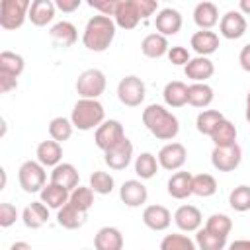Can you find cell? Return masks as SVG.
Segmentation results:
<instances>
[{
    "label": "cell",
    "mask_w": 250,
    "mask_h": 250,
    "mask_svg": "<svg viewBox=\"0 0 250 250\" xmlns=\"http://www.w3.org/2000/svg\"><path fill=\"white\" fill-rule=\"evenodd\" d=\"M115 29L117 23L111 16H94L88 20L84 33H82V43L88 51L94 53H104L105 49H109V45L115 39Z\"/></svg>",
    "instance_id": "obj_1"
},
{
    "label": "cell",
    "mask_w": 250,
    "mask_h": 250,
    "mask_svg": "<svg viewBox=\"0 0 250 250\" xmlns=\"http://www.w3.org/2000/svg\"><path fill=\"white\" fill-rule=\"evenodd\" d=\"M143 123L158 141H172L180 133L178 117L160 104H150L143 109Z\"/></svg>",
    "instance_id": "obj_2"
},
{
    "label": "cell",
    "mask_w": 250,
    "mask_h": 250,
    "mask_svg": "<svg viewBox=\"0 0 250 250\" xmlns=\"http://www.w3.org/2000/svg\"><path fill=\"white\" fill-rule=\"evenodd\" d=\"M70 121L78 131H90L105 121V109L98 98H80L72 107Z\"/></svg>",
    "instance_id": "obj_3"
},
{
    "label": "cell",
    "mask_w": 250,
    "mask_h": 250,
    "mask_svg": "<svg viewBox=\"0 0 250 250\" xmlns=\"http://www.w3.org/2000/svg\"><path fill=\"white\" fill-rule=\"evenodd\" d=\"M31 0H0V25L6 31L20 29L29 16Z\"/></svg>",
    "instance_id": "obj_4"
},
{
    "label": "cell",
    "mask_w": 250,
    "mask_h": 250,
    "mask_svg": "<svg viewBox=\"0 0 250 250\" xmlns=\"http://www.w3.org/2000/svg\"><path fill=\"white\" fill-rule=\"evenodd\" d=\"M18 180L25 193H39L47 182L45 166L39 160H25L18 170Z\"/></svg>",
    "instance_id": "obj_5"
},
{
    "label": "cell",
    "mask_w": 250,
    "mask_h": 250,
    "mask_svg": "<svg viewBox=\"0 0 250 250\" xmlns=\"http://www.w3.org/2000/svg\"><path fill=\"white\" fill-rule=\"evenodd\" d=\"M145 96H146V86L145 82L135 76V74H129L125 78L119 80L117 84V98L123 105L127 107H137L145 102Z\"/></svg>",
    "instance_id": "obj_6"
},
{
    "label": "cell",
    "mask_w": 250,
    "mask_h": 250,
    "mask_svg": "<svg viewBox=\"0 0 250 250\" xmlns=\"http://www.w3.org/2000/svg\"><path fill=\"white\" fill-rule=\"evenodd\" d=\"M105 90V74L98 68H88L76 78V92L80 98H100Z\"/></svg>",
    "instance_id": "obj_7"
},
{
    "label": "cell",
    "mask_w": 250,
    "mask_h": 250,
    "mask_svg": "<svg viewBox=\"0 0 250 250\" xmlns=\"http://www.w3.org/2000/svg\"><path fill=\"white\" fill-rule=\"evenodd\" d=\"M242 160V148L234 145H225V146H215L211 152V164L219 172H232L238 168Z\"/></svg>",
    "instance_id": "obj_8"
},
{
    "label": "cell",
    "mask_w": 250,
    "mask_h": 250,
    "mask_svg": "<svg viewBox=\"0 0 250 250\" xmlns=\"http://www.w3.org/2000/svg\"><path fill=\"white\" fill-rule=\"evenodd\" d=\"M121 139H125V131H123V125H121L117 119L102 121V123L96 127L94 141H96V146H98L100 150L111 148V146L117 145Z\"/></svg>",
    "instance_id": "obj_9"
},
{
    "label": "cell",
    "mask_w": 250,
    "mask_h": 250,
    "mask_svg": "<svg viewBox=\"0 0 250 250\" xmlns=\"http://www.w3.org/2000/svg\"><path fill=\"white\" fill-rule=\"evenodd\" d=\"M131 158H133V143L127 137L121 139L111 148L104 150V162L111 170H125L131 164Z\"/></svg>",
    "instance_id": "obj_10"
},
{
    "label": "cell",
    "mask_w": 250,
    "mask_h": 250,
    "mask_svg": "<svg viewBox=\"0 0 250 250\" xmlns=\"http://www.w3.org/2000/svg\"><path fill=\"white\" fill-rule=\"evenodd\" d=\"M156 158H158L160 168H164L168 172H174V170H180L186 164L188 150H186V146L182 143H168L158 150Z\"/></svg>",
    "instance_id": "obj_11"
},
{
    "label": "cell",
    "mask_w": 250,
    "mask_h": 250,
    "mask_svg": "<svg viewBox=\"0 0 250 250\" xmlns=\"http://www.w3.org/2000/svg\"><path fill=\"white\" fill-rule=\"evenodd\" d=\"M246 18L242 12L236 10H229L225 16H221L219 20V31L225 39H240L246 33Z\"/></svg>",
    "instance_id": "obj_12"
},
{
    "label": "cell",
    "mask_w": 250,
    "mask_h": 250,
    "mask_svg": "<svg viewBox=\"0 0 250 250\" xmlns=\"http://www.w3.org/2000/svg\"><path fill=\"white\" fill-rule=\"evenodd\" d=\"M119 199L127 207H141L148 199V191L141 180H127L119 188Z\"/></svg>",
    "instance_id": "obj_13"
},
{
    "label": "cell",
    "mask_w": 250,
    "mask_h": 250,
    "mask_svg": "<svg viewBox=\"0 0 250 250\" xmlns=\"http://www.w3.org/2000/svg\"><path fill=\"white\" fill-rule=\"evenodd\" d=\"M174 223L180 230L184 232H193L201 227L203 223V217H201V211L193 205H180L174 213Z\"/></svg>",
    "instance_id": "obj_14"
},
{
    "label": "cell",
    "mask_w": 250,
    "mask_h": 250,
    "mask_svg": "<svg viewBox=\"0 0 250 250\" xmlns=\"http://www.w3.org/2000/svg\"><path fill=\"white\" fill-rule=\"evenodd\" d=\"M182 14L174 8H164L156 14L154 18V25H156V31L162 33V35H176L180 29H182Z\"/></svg>",
    "instance_id": "obj_15"
},
{
    "label": "cell",
    "mask_w": 250,
    "mask_h": 250,
    "mask_svg": "<svg viewBox=\"0 0 250 250\" xmlns=\"http://www.w3.org/2000/svg\"><path fill=\"white\" fill-rule=\"evenodd\" d=\"M215 72V64L211 59L197 55L195 59H189V62L184 66V74L193 82H205Z\"/></svg>",
    "instance_id": "obj_16"
},
{
    "label": "cell",
    "mask_w": 250,
    "mask_h": 250,
    "mask_svg": "<svg viewBox=\"0 0 250 250\" xmlns=\"http://www.w3.org/2000/svg\"><path fill=\"white\" fill-rule=\"evenodd\" d=\"M168 193L174 199H186L193 195V176L186 170L172 174V178L168 180Z\"/></svg>",
    "instance_id": "obj_17"
},
{
    "label": "cell",
    "mask_w": 250,
    "mask_h": 250,
    "mask_svg": "<svg viewBox=\"0 0 250 250\" xmlns=\"http://www.w3.org/2000/svg\"><path fill=\"white\" fill-rule=\"evenodd\" d=\"M143 223L150 230H166L172 223V215L164 205H148L143 211Z\"/></svg>",
    "instance_id": "obj_18"
},
{
    "label": "cell",
    "mask_w": 250,
    "mask_h": 250,
    "mask_svg": "<svg viewBox=\"0 0 250 250\" xmlns=\"http://www.w3.org/2000/svg\"><path fill=\"white\" fill-rule=\"evenodd\" d=\"M55 12H57L55 0H33V2H31V8H29L27 20H29L33 25L43 27V25H47V23L53 21Z\"/></svg>",
    "instance_id": "obj_19"
},
{
    "label": "cell",
    "mask_w": 250,
    "mask_h": 250,
    "mask_svg": "<svg viewBox=\"0 0 250 250\" xmlns=\"http://www.w3.org/2000/svg\"><path fill=\"white\" fill-rule=\"evenodd\" d=\"M39 197H41V201H43L49 209H57V211H59V209L68 201L70 189H66L64 186H59V184H55V182H49V184H45L43 189L39 191Z\"/></svg>",
    "instance_id": "obj_20"
},
{
    "label": "cell",
    "mask_w": 250,
    "mask_h": 250,
    "mask_svg": "<svg viewBox=\"0 0 250 250\" xmlns=\"http://www.w3.org/2000/svg\"><path fill=\"white\" fill-rule=\"evenodd\" d=\"M86 217H88V211H82V209H78V207H74L72 203L66 201L57 213V223L62 229L74 230V229H80L86 223Z\"/></svg>",
    "instance_id": "obj_21"
},
{
    "label": "cell",
    "mask_w": 250,
    "mask_h": 250,
    "mask_svg": "<svg viewBox=\"0 0 250 250\" xmlns=\"http://www.w3.org/2000/svg\"><path fill=\"white\" fill-rule=\"evenodd\" d=\"M49 219V207L39 199V201H33L29 205H25V209L21 211V221L27 229H41Z\"/></svg>",
    "instance_id": "obj_22"
},
{
    "label": "cell",
    "mask_w": 250,
    "mask_h": 250,
    "mask_svg": "<svg viewBox=\"0 0 250 250\" xmlns=\"http://www.w3.org/2000/svg\"><path fill=\"white\" fill-rule=\"evenodd\" d=\"M191 47L197 55L209 57L219 49V35L211 29H199L191 35Z\"/></svg>",
    "instance_id": "obj_23"
},
{
    "label": "cell",
    "mask_w": 250,
    "mask_h": 250,
    "mask_svg": "<svg viewBox=\"0 0 250 250\" xmlns=\"http://www.w3.org/2000/svg\"><path fill=\"white\" fill-rule=\"evenodd\" d=\"M96 250H121L123 248V234L115 227H102L94 236Z\"/></svg>",
    "instance_id": "obj_24"
},
{
    "label": "cell",
    "mask_w": 250,
    "mask_h": 250,
    "mask_svg": "<svg viewBox=\"0 0 250 250\" xmlns=\"http://www.w3.org/2000/svg\"><path fill=\"white\" fill-rule=\"evenodd\" d=\"M193 21L199 29H211L219 23V10L213 2L205 0L193 8Z\"/></svg>",
    "instance_id": "obj_25"
},
{
    "label": "cell",
    "mask_w": 250,
    "mask_h": 250,
    "mask_svg": "<svg viewBox=\"0 0 250 250\" xmlns=\"http://www.w3.org/2000/svg\"><path fill=\"white\" fill-rule=\"evenodd\" d=\"M51 182L59 184V186H64L66 189H74L80 182V176H78V170L70 164V162H59L57 166H53V172H51Z\"/></svg>",
    "instance_id": "obj_26"
},
{
    "label": "cell",
    "mask_w": 250,
    "mask_h": 250,
    "mask_svg": "<svg viewBox=\"0 0 250 250\" xmlns=\"http://www.w3.org/2000/svg\"><path fill=\"white\" fill-rule=\"evenodd\" d=\"M168 49H170V45H168L166 35H162L158 31L156 33H148L141 41V51L148 59H160V57H164L168 53Z\"/></svg>",
    "instance_id": "obj_27"
},
{
    "label": "cell",
    "mask_w": 250,
    "mask_h": 250,
    "mask_svg": "<svg viewBox=\"0 0 250 250\" xmlns=\"http://www.w3.org/2000/svg\"><path fill=\"white\" fill-rule=\"evenodd\" d=\"M49 35H51L53 43L59 47H70L78 39V31H76L74 23H70V21H57L49 29Z\"/></svg>",
    "instance_id": "obj_28"
},
{
    "label": "cell",
    "mask_w": 250,
    "mask_h": 250,
    "mask_svg": "<svg viewBox=\"0 0 250 250\" xmlns=\"http://www.w3.org/2000/svg\"><path fill=\"white\" fill-rule=\"evenodd\" d=\"M162 98L168 107H184L188 104V84L180 80L168 82L162 90Z\"/></svg>",
    "instance_id": "obj_29"
},
{
    "label": "cell",
    "mask_w": 250,
    "mask_h": 250,
    "mask_svg": "<svg viewBox=\"0 0 250 250\" xmlns=\"http://www.w3.org/2000/svg\"><path fill=\"white\" fill-rule=\"evenodd\" d=\"M37 160L47 168V166H57L62 158V146L59 141L51 139V141H41L37 145Z\"/></svg>",
    "instance_id": "obj_30"
},
{
    "label": "cell",
    "mask_w": 250,
    "mask_h": 250,
    "mask_svg": "<svg viewBox=\"0 0 250 250\" xmlns=\"http://www.w3.org/2000/svg\"><path fill=\"white\" fill-rule=\"evenodd\" d=\"M213 88L205 82H193L188 86V104L193 107H207L213 102Z\"/></svg>",
    "instance_id": "obj_31"
},
{
    "label": "cell",
    "mask_w": 250,
    "mask_h": 250,
    "mask_svg": "<svg viewBox=\"0 0 250 250\" xmlns=\"http://www.w3.org/2000/svg\"><path fill=\"white\" fill-rule=\"evenodd\" d=\"M113 20H115L117 27H121V29H133V27L139 25L141 16L137 14V10L133 8V4L129 0H121V4L117 6V10L113 14Z\"/></svg>",
    "instance_id": "obj_32"
},
{
    "label": "cell",
    "mask_w": 250,
    "mask_h": 250,
    "mask_svg": "<svg viewBox=\"0 0 250 250\" xmlns=\"http://www.w3.org/2000/svg\"><path fill=\"white\" fill-rule=\"evenodd\" d=\"M236 135L238 133H236L234 123L229 121V119H221L219 125L215 127V131L209 137H211L215 146H225V145H234L236 143Z\"/></svg>",
    "instance_id": "obj_33"
},
{
    "label": "cell",
    "mask_w": 250,
    "mask_h": 250,
    "mask_svg": "<svg viewBox=\"0 0 250 250\" xmlns=\"http://www.w3.org/2000/svg\"><path fill=\"white\" fill-rule=\"evenodd\" d=\"M197 234H195V244H197V248H201V250H223L225 246H227V236H221V234H215V232H211L209 229H197L195 230Z\"/></svg>",
    "instance_id": "obj_34"
},
{
    "label": "cell",
    "mask_w": 250,
    "mask_h": 250,
    "mask_svg": "<svg viewBox=\"0 0 250 250\" xmlns=\"http://www.w3.org/2000/svg\"><path fill=\"white\" fill-rule=\"evenodd\" d=\"M158 158L150 152H141L137 158H135V174L141 178V180H150L154 178V174L158 172Z\"/></svg>",
    "instance_id": "obj_35"
},
{
    "label": "cell",
    "mask_w": 250,
    "mask_h": 250,
    "mask_svg": "<svg viewBox=\"0 0 250 250\" xmlns=\"http://www.w3.org/2000/svg\"><path fill=\"white\" fill-rule=\"evenodd\" d=\"M25 68V61L21 55L12 53V51H2L0 53V72L12 74V76H20Z\"/></svg>",
    "instance_id": "obj_36"
},
{
    "label": "cell",
    "mask_w": 250,
    "mask_h": 250,
    "mask_svg": "<svg viewBox=\"0 0 250 250\" xmlns=\"http://www.w3.org/2000/svg\"><path fill=\"white\" fill-rule=\"evenodd\" d=\"M221 119H225V115L219 109H203L197 115V119H195V127H197V131L201 135H207L209 137L215 131V127L219 125Z\"/></svg>",
    "instance_id": "obj_37"
},
{
    "label": "cell",
    "mask_w": 250,
    "mask_h": 250,
    "mask_svg": "<svg viewBox=\"0 0 250 250\" xmlns=\"http://www.w3.org/2000/svg\"><path fill=\"white\" fill-rule=\"evenodd\" d=\"M72 129H74V125L66 117H55L49 123V135H51V139H55L59 143L68 141L72 137Z\"/></svg>",
    "instance_id": "obj_38"
},
{
    "label": "cell",
    "mask_w": 250,
    "mask_h": 250,
    "mask_svg": "<svg viewBox=\"0 0 250 250\" xmlns=\"http://www.w3.org/2000/svg\"><path fill=\"white\" fill-rule=\"evenodd\" d=\"M217 191V180L211 174H197L193 176V195L197 197H211Z\"/></svg>",
    "instance_id": "obj_39"
},
{
    "label": "cell",
    "mask_w": 250,
    "mask_h": 250,
    "mask_svg": "<svg viewBox=\"0 0 250 250\" xmlns=\"http://www.w3.org/2000/svg\"><path fill=\"white\" fill-rule=\"evenodd\" d=\"M94 189L88 186V188H82V186H76L72 191H70V197H68V203H72L74 207L82 209V211H88L92 205H94Z\"/></svg>",
    "instance_id": "obj_40"
},
{
    "label": "cell",
    "mask_w": 250,
    "mask_h": 250,
    "mask_svg": "<svg viewBox=\"0 0 250 250\" xmlns=\"http://www.w3.org/2000/svg\"><path fill=\"white\" fill-rule=\"evenodd\" d=\"M229 205L238 211L244 213L250 209V186H238L229 193Z\"/></svg>",
    "instance_id": "obj_41"
},
{
    "label": "cell",
    "mask_w": 250,
    "mask_h": 250,
    "mask_svg": "<svg viewBox=\"0 0 250 250\" xmlns=\"http://www.w3.org/2000/svg\"><path fill=\"white\" fill-rule=\"evenodd\" d=\"M113 186H115L113 176L107 174V172L96 170V172L90 176V188H92L96 193H100V195H107V193H111V191H113Z\"/></svg>",
    "instance_id": "obj_42"
},
{
    "label": "cell",
    "mask_w": 250,
    "mask_h": 250,
    "mask_svg": "<svg viewBox=\"0 0 250 250\" xmlns=\"http://www.w3.org/2000/svg\"><path fill=\"white\" fill-rule=\"evenodd\" d=\"M205 229H209V230L215 232V234L229 236L230 230H232V221H230V217L225 215V213H213V215L207 219Z\"/></svg>",
    "instance_id": "obj_43"
},
{
    "label": "cell",
    "mask_w": 250,
    "mask_h": 250,
    "mask_svg": "<svg viewBox=\"0 0 250 250\" xmlns=\"http://www.w3.org/2000/svg\"><path fill=\"white\" fill-rule=\"evenodd\" d=\"M162 250H195V240L188 238L186 234H166L160 242Z\"/></svg>",
    "instance_id": "obj_44"
},
{
    "label": "cell",
    "mask_w": 250,
    "mask_h": 250,
    "mask_svg": "<svg viewBox=\"0 0 250 250\" xmlns=\"http://www.w3.org/2000/svg\"><path fill=\"white\" fill-rule=\"evenodd\" d=\"M168 61L172 62V64H176V66H186L188 62H189V51L186 49V47H182V45H174V47H170L168 49Z\"/></svg>",
    "instance_id": "obj_45"
},
{
    "label": "cell",
    "mask_w": 250,
    "mask_h": 250,
    "mask_svg": "<svg viewBox=\"0 0 250 250\" xmlns=\"http://www.w3.org/2000/svg\"><path fill=\"white\" fill-rule=\"evenodd\" d=\"M86 4L90 8H94V10H98L100 14L113 18V14H115L117 6L121 4V0H86Z\"/></svg>",
    "instance_id": "obj_46"
},
{
    "label": "cell",
    "mask_w": 250,
    "mask_h": 250,
    "mask_svg": "<svg viewBox=\"0 0 250 250\" xmlns=\"http://www.w3.org/2000/svg\"><path fill=\"white\" fill-rule=\"evenodd\" d=\"M129 2L133 4L137 14L141 16V20H146L148 16H152L158 10V0H129Z\"/></svg>",
    "instance_id": "obj_47"
},
{
    "label": "cell",
    "mask_w": 250,
    "mask_h": 250,
    "mask_svg": "<svg viewBox=\"0 0 250 250\" xmlns=\"http://www.w3.org/2000/svg\"><path fill=\"white\" fill-rule=\"evenodd\" d=\"M16 219H18V209H16V205H12V203H2V205H0V227H2V229H8V227H12V225L16 223Z\"/></svg>",
    "instance_id": "obj_48"
},
{
    "label": "cell",
    "mask_w": 250,
    "mask_h": 250,
    "mask_svg": "<svg viewBox=\"0 0 250 250\" xmlns=\"http://www.w3.org/2000/svg\"><path fill=\"white\" fill-rule=\"evenodd\" d=\"M16 88H18V78L12 76V74L0 72V92L2 94H8V92H12Z\"/></svg>",
    "instance_id": "obj_49"
},
{
    "label": "cell",
    "mask_w": 250,
    "mask_h": 250,
    "mask_svg": "<svg viewBox=\"0 0 250 250\" xmlns=\"http://www.w3.org/2000/svg\"><path fill=\"white\" fill-rule=\"evenodd\" d=\"M57 4V10L64 12V14H70L74 10H78V6L82 4V0H55Z\"/></svg>",
    "instance_id": "obj_50"
},
{
    "label": "cell",
    "mask_w": 250,
    "mask_h": 250,
    "mask_svg": "<svg viewBox=\"0 0 250 250\" xmlns=\"http://www.w3.org/2000/svg\"><path fill=\"white\" fill-rule=\"evenodd\" d=\"M238 62H240V66H242L246 72H250V43H246V45L242 47V51H240V55H238Z\"/></svg>",
    "instance_id": "obj_51"
},
{
    "label": "cell",
    "mask_w": 250,
    "mask_h": 250,
    "mask_svg": "<svg viewBox=\"0 0 250 250\" xmlns=\"http://www.w3.org/2000/svg\"><path fill=\"white\" fill-rule=\"evenodd\" d=\"M230 248H232V250H238V248L250 250V240H234V242L230 244Z\"/></svg>",
    "instance_id": "obj_52"
},
{
    "label": "cell",
    "mask_w": 250,
    "mask_h": 250,
    "mask_svg": "<svg viewBox=\"0 0 250 250\" xmlns=\"http://www.w3.org/2000/svg\"><path fill=\"white\" fill-rule=\"evenodd\" d=\"M238 6H240V12L250 16V0H238Z\"/></svg>",
    "instance_id": "obj_53"
},
{
    "label": "cell",
    "mask_w": 250,
    "mask_h": 250,
    "mask_svg": "<svg viewBox=\"0 0 250 250\" xmlns=\"http://www.w3.org/2000/svg\"><path fill=\"white\" fill-rule=\"evenodd\" d=\"M16 248H29V244H27V242H14V244L10 246V250H16Z\"/></svg>",
    "instance_id": "obj_54"
},
{
    "label": "cell",
    "mask_w": 250,
    "mask_h": 250,
    "mask_svg": "<svg viewBox=\"0 0 250 250\" xmlns=\"http://www.w3.org/2000/svg\"><path fill=\"white\" fill-rule=\"evenodd\" d=\"M246 121L250 123V92H248V96H246Z\"/></svg>",
    "instance_id": "obj_55"
},
{
    "label": "cell",
    "mask_w": 250,
    "mask_h": 250,
    "mask_svg": "<svg viewBox=\"0 0 250 250\" xmlns=\"http://www.w3.org/2000/svg\"><path fill=\"white\" fill-rule=\"evenodd\" d=\"M0 174H2V189H4V188H6V170L2 168V170H0Z\"/></svg>",
    "instance_id": "obj_56"
}]
</instances>
